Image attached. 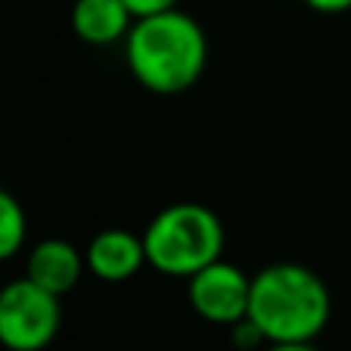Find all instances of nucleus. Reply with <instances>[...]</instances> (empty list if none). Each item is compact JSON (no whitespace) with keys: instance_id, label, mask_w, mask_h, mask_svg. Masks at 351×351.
Returning <instances> with one entry per match:
<instances>
[{"instance_id":"6e6552de","label":"nucleus","mask_w":351,"mask_h":351,"mask_svg":"<svg viewBox=\"0 0 351 351\" xmlns=\"http://www.w3.org/2000/svg\"><path fill=\"white\" fill-rule=\"evenodd\" d=\"M134 25L131 10L125 0H75L72 7V28L84 44L109 47L128 38Z\"/></svg>"},{"instance_id":"20e7f679","label":"nucleus","mask_w":351,"mask_h":351,"mask_svg":"<svg viewBox=\"0 0 351 351\" xmlns=\"http://www.w3.org/2000/svg\"><path fill=\"white\" fill-rule=\"evenodd\" d=\"M62 326L60 295L19 277L0 289V345L10 351H44Z\"/></svg>"},{"instance_id":"f03ea898","label":"nucleus","mask_w":351,"mask_h":351,"mask_svg":"<svg viewBox=\"0 0 351 351\" xmlns=\"http://www.w3.org/2000/svg\"><path fill=\"white\" fill-rule=\"evenodd\" d=\"M332 314V298L324 277L305 265L277 261L261 267L252 277L249 314L271 342H314L326 330Z\"/></svg>"},{"instance_id":"39448f33","label":"nucleus","mask_w":351,"mask_h":351,"mask_svg":"<svg viewBox=\"0 0 351 351\" xmlns=\"http://www.w3.org/2000/svg\"><path fill=\"white\" fill-rule=\"evenodd\" d=\"M249 292H252V277L224 258L206 265L186 280V302L193 314L215 326L239 324L249 314Z\"/></svg>"},{"instance_id":"9d476101","label":"nucleus","mask_w":351,"mask_h":351,"mask_svg":"<svg viewBox=\"0 0 351 351\" xmlns=\"http://www.w3.org/2000/svg\"><path fill=\"white\" fill-rule=\"evenodd\" d=\"M180 0H125V7L131 10L134 19L140 16H153V13H165V10H174Z\"/></svg>"},{"instance_id":"9b49d317","label":"nucleus","mask_w":351,"mask_h":351,"mask_svg":"<svg viewBox=\"0 0 351 351\" xmlns=\"http://www.w3.org/2000/svg\"><path fill=\"white\" fill-rule=\"evenodd\" d=\"M302 3L324 16H339V13H348L351 10V0H302Z\"/></svg>"},{"instance_id":"f8f14e48","label":"nucleus","mask_w":351,"mask_h":351,"mask_svg":"<svg viewBox=\"0 0 351 351\" xmlns=\"http://www.w3.org/2000/svg\"><path fill=\"white\" fill-rule=\"evenodd\" d=\"M265 351H317L314 342H271L265 345Z\"/></svg>"},{"instance_id":"7ed1b4c3","label":"nucleus","mask_w":351,"mask_h":351,"mask_svg":"<svg viewBox=\"0 0 351 351\" xmlns=\"http://www.w3.org/2000/svg\"><path fill=\"white\" fill-rule=\"evenodd\" d=\"M140 237L146 265L165 277L184 280L218 261L227 243L221 218L202 202H171L153 215Z\"/></svg>"},{"instance_id":"1a4fd4ad","label":"nucleus","mask_w":351,"mask_h":351,"mask_svg":"<svg viewBox=\"0 0 351 351\" xmlns=\"http://www.w3.org/2000/svg\"><path fill=\"white\" fill-rule=\"evenodd\" d=\"M28 237V218L19 199L0 186V261H10L16 252H22Z\"/></svg>"},{"instance_id":"0eeeda50","label":"nucleus","mask_w":351,"mask_h":351,"mask_svg":"<svg viewBox=\"0 0 351 351\" xmlns=\"http://www.w3.org/2000/svg\"><path fill=\"white\" fill-rule=\"evenodd\" d=\"M87 271L84 265V252L75 249L69 239H40L28 252L25 261V277L32 283H38L40 289L53 292V295H66L75 286L81 283V274Z\"/></svg>"},{"instance_id":"f257e3e1","label":"nucleus","mask_w":351,"mask_h":351,"mask_svg":"<svg viewBox=\"0 0 351 351\" xmlns=\"http://www.w3.org/2000/svg\"><path fill=\"white\" fill-rule=\"evenodd\" d=\"M125 62L140 87L159 97L184 93L202 78L208 38L184 10L140 16L125 38Z\"/></svg>"},{"instance_id":"423d86ee","label":"nucleus","mask_w":351,"mask_h":351,"mask_svg":"<svg viewBox=\"0 0 351 351\" xmlns=\"http://www.w3.org/2000/svg\"><path fill=\"white\" fill-rule=\"evenodd\" d=\"M84 265L103 283H125L137 277L140 267L146 265L143 237L121 230V227L99 230L84 249Z\"/></svg>"}]
</instances>
